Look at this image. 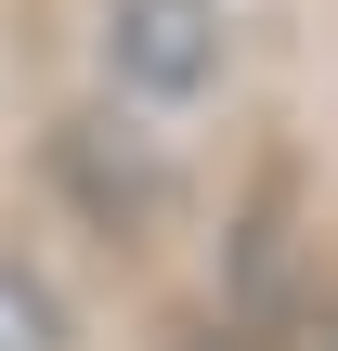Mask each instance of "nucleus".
<instances>
[{
	"mask_svg": "<svg viewBox=\"0 0 338 351\" xmlns=\"http://www.w3.org/2000/svg\"><path fill=\"white\" fill-rule=\"evenodd\" d=\"M104 91L143 117H195L221 91V0H104Z\"/></svg>",
	"mask_w": 338,
	"mask_h": 351,
	"instance_id": "f257e3e1",
	"label": "nucleus"
}]
</instances>
